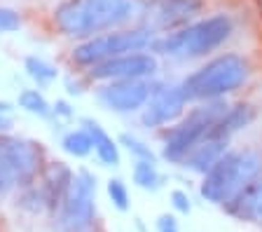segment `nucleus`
<instances>
[{
    "mask_svg": "<svg viewBox=\"0 0 262 232\" xmlns=\"http://www.w3.org/2000/svg\"><path fill=\"white\" fill-rule=\"evenodd\" d=\"M141 12L143 0H66L52 19L63 35L89 40L138 22Z\"/></svg>",
    "mask_w": 262,
    "mask_h": 232,
    "instance_id": "1",
    "label": "nucleus"
},
{
    "mask_svg": "<svg viewBox=\"0 0 262 232\" xmlns=\"http://www.w3.org/2000/svg\"><path fill=\"white\" fill-rule=\"evenodd\" d=\"M253 120H255V108H253V106H248V103L229 106L227 111H225V115L213 124V129L208 132V136L229 141L236 132H241V129L248 127Z\"/></svg>",
    "mask_w": 262,
    "mask_h": 232,
    "instance_id": "16",
    "label": "nucleus"
},
{
    "mask_svg": "<svg viewBox=\"0 0 262 232\" xmlns=\"http://www.w3.org/2000/svg\"><path fill=\"white\" fill-rule=\"evenodd\" d=\"M21 28V14L12 7L0 5V33H14Z\"/></svg>",
    "mask_w": 262,
    "mask_h": 232,
    "instance_id": "24",
    "label": "nucleus"
},
{
    "mask_svg": "<svg viewBox=\"0 0 262 232\" xmlns=\"http://www.w3.org/2000/svg\"><path fill=\"white\" fill-rule=\"evenodd\" d=\"M94 216H96V178L87 169H80L73 174L68 197L56 211V223L63 232H82L94 223Z\"/></svg>",
    "mask_w": 262,
    "mask_h": 232,
    "instance_id": "7",
    "label": "nucleus"
},
{
    "mask_svg": "<svg viewBox=\"0 0 262 232\" xmlns=\"http://www.w3.org/2000/svg\"><path fill=\"white\" fill-rule=\"evenodd\" d=\"M204 0H143L141 26L150 33H176L194 24L202 14Z\"/></svg>",
    "mask_w": 262,
    "mask_h": 232,
    "instance_id": "8",
    "label": "nucleus"
},
{
    "mask_svg": "<svg viewBox=\"0 0 262 232\" xmlns=\"http://www.w3.org/2000/svg\"><path fill=\"white\" fill-rule=\"evenodd\" d=\"M262 176V157L255 150H227L202 181V197L211 204H225L246 183Z\"/></svg>",
    "mask_w": 262,
    "mask_h": 232,
    "instance_id": "4",
    "label": "nucleus"
},
{
    "mask_svg": "<svg viewBox=\"0 0 262 232\" xmlns=\"http://www.w3.org/2000/svg\"><path fill=\"white\" fill-rule=\"evenodd\" d=\"M134 183L143 190H157L162 185V174L152 162H136L134 164Z\"/></svg>",
    "mask_w": 262,
    "mask_h": 232,
    "instance_id": "20",
    "label": "nucleus"
},
{
    "mask_svg": "<svg viewBox=\"0 0 262 232\" xmlns=\"http://www.w3.org/2000/svg\"><path fill=\"white\" fill-rule=\"evenodd\" d=\"M223 206L229 216H234L236 221H248V223L262 221V176L246 183L244 188L229 202H225Z\"/></svg>",
    "mask_w": 262,
    "mask_h": 232,
    "instance_id": "14",
    "label": "nucleus"
},
{
    "mask_svg": "<svg viewBox=\"0 0 262 232\" xmlns=\"http://www.w3.org/2000/svg\"><path fill=\"white\" fill-rule=\"evenodd\" d=\"M0 150L5 155L12 174H14L16 185H31L38 178V174L42 172V160H45L42 148L31 138L3 134L0 136Z\"/></svg>",
    "mask_w": 262,
    "mask_h": 232,
    "instance_id": "9",
    "label": "nucleus"
},
{
    "mask_svg": "<svg viewBox=\"0 0 262 232\" xmlns=\"http://www.w3.org/2000/svg\"><path fill=\"white\" fill-rule=\"evenodd\" d=\"M12 111V103H7V101H0V115H5L7 117V113Z\"/></svg>",
    "mask_w": 262,
    "mask_h": 232,
    "instance_id": "30",
    "label": "nucleus"
},
{
    "mask_svg": "<svg viewBox=\"0 0 262 232\" xmlns=\"http://www.w3.org/2000/svg\"><path fill=\"white\" fill-rule=\"evenodd\" d=\"M155 43V33L147 28H120V31H110V33L96 35V38L82 40L75 45L71 52V59L77 66L94 68L103 61H110L122 54H134V52H147Z\"/></svg>",
    "mask_w": 262,
    "mask_h": 232,
    "instance_id": "6",
    "label": "nucleus"
},
{
    "mask_svg": "<svg viewBox=\"0 0 262 232\" xmlns=\"http://www.w3.org/2000/svg\"><path fill=\"white\" fill-rule=\"evenodd\" d=\"M227 143L229 141H225V138L206 136L202 143H196L194 148L190 150V155H187L180 164L194 174H208L213 169V164L227 153Z\"/></svg>",
    "mask_w": 262,
    "mask_h": 232,
    "instance_id": "15",
    "label": "nucleus"
},
{
    "mask_svg": "<svg viewBox=\"0 0 262 232\" xmlns=\"http://www.w3.org/2000/svg\"><path fill=\"white\" fill-rule=\"evenodd\" d=\"M185 106H187V99H185V92H183L180 85H169V82L155 85L152 94H150L145 108H143L141 122L147 129L173 124L176 120L183 117Z\"/></svg>",
    "mask_w": 262,
    "mask_h": 232,
    "instance_id": "11",
    "label": "nucleus"
},
{
    "mask_svg": "<svg viewBox=\"0 0 262 232\" xmlns=\"http://www.w3.org/2000/svg\"><path fill=\"white\" fill-rule=\"evenodd\" d=\"M12 127V120L5 115H0V132H7V129Z\"/></svg>",
    "mask_w": 262,
    "mask_h": 232,
    "instance_id": "29",
    "label": "nucleus"
},
{
    "mask_svg": "<svg viewBox=\"0 0 262 232\" xmlns=\"http://www.w3.org/2000/svg\"><path fill=\"white\" fill-rule=\"evenodd\" d=\"M232 33H234L232 17L225 12H218V14H211V17L180 28L176 33L155 38L150 50L171 56V59H199V56H206L208 52L218 50L223 43H227Z\"/></svg>",
    "mask_w": 262,
    "mask_h": 232,
    "instance_id": "2",
    "label": "nucleus"
},
{
    "mask_svg": "<svg viewBox=\"0 0 262 232\" xmlns=\"http://www.w3.org/2000/svg\"><path fill=\"white\" fill-rule=\"evenodd\" d=\"M157 232H180L178 221H176L173 216H169V214L159 216V221H157Z\"/></svg>",
    "mask_w": 262,
    "mask_h": 232,
    "instance_id": "27",
    "label": "nucleus"
},
{
    "mask_svg": "<svg viewBox=\"0 0 262 232\" xmlns=\"http://www.w3.org/2000/svg\"><path fill=\"white\" fill-rule=\"evenodd\" d=\"M61 145H63V150L68 155H73V157H87L94 150L92 138H89V134L84 132V129H73V132H68L63 136V141H61Z\"/></svg>",
    "mask_w": 262,
    "mask_h": 232,
    "instance_id": "19",
    "label": "nucleus"
},
{
    "mask_svg": "<svg viewBox=\"0 0 262 232\" xmlns=\"http://www.w3.org/2000/svg\"><path fill=\"white\" fill-rule=\"evenodd\" d=\"M152 87L150 80H113L96 89V99L113 113H136L145 108Z\"/></svg>",
    "mask_w": 262,
    "mask_h": 232,
    "instance_id": "12",
    "label": "nucleus"
},
{
    "mask_svg": "<svg viewBox=\"0 0 262 232\" xmlns=\"http://www.w3.org/2000/svg\"><path fill=\"white\" fill-rule=\"evenodd\" d=\"M248 77V61L244 56L227 52L206 61L202 68L180 82L187 101H218L225 94H232Z\"/></svg>",
    "mask_w": 262,
    "mask_h": 232,
    "instance_id": "3",
    "label": "nucleus"
},
{
    "mask_svg": "<svg viewBox=\"0 0 262 232\" xmlns=\"http://www.w3.org/2000/svg\"><path fill=\"white\" fill-rule=\"evenodd\" d=\"M82 129L89 134V138H92L94 153H96V157L101 160V164L103 166H117L120 164V148H117V143L113 141V136H110L96 120L84 117V120H82Z\"/></svg>",
    "mask_w": 262,
    "mask_h": 232,
    "instance_id": "17",
    "label": "nucleus"
},
{
    "mask_svg": "<svg viewBox=\"0 0 262 232\" xmlns=\"http://www.w3.org/2000/svg\"><path fill=\"white\" fill-rule=\"evenodd\" d=\"M24 68H26L28 77H33L38 85H49L54 82L56 75H59V71H56L49 61L40 59V56H26V61H24Z\"/></svg>",
    "mask_w": 262,
    "mask_h": 232,
    "instance_id": "18",
    "label": "nucleus"
},
{
    "mask_svg": "<svg viewBox=\"0 0 262 232\" xmlns=\"http://www.w3.org/2000/svg\"><path fill=\"white\" fill-rule=\"evenodd\" d=\"M120 143L124 145V148L129 150L134 157H136V162H152V164H155V160H157V155L152 153V148H150V145H145L141 138H136L134 134H122Z\"/></svg>",
    "mask_w": 262,
    "mask_h": 232,
    "instance_id": "22",
    "label": "nucleus"
},
{
    "mask_svg": "<svg viewBox=\"0 0 262 232\" xmlns=\"http://www.w3.org/2000/svg\"><path fill=\"white\" fill-rule=\"evenodd\" d=\"M171 204H173V209L180 211V214H190L192 211L190 195H187L185 190H173V193H171Z\"/></svg>",
    "mask_w": 262,
    "mask_h": 232,
    "instance_id": "26",
    "label": "nucleus"
},
{
    "mask_svg": "<svg viewBox=\"0 0 262 232\" xmlns=\"http://www.w3.org/2000/svg\"><path fill=\"white\" fill-rule=\"evenodd\" d=\"M19 106L26 113H31V115H38V117L52 115V106L47 103V99L40 94L38 89H24L21 94H19Z\"/></svg>",
    "mask_w": 262,
    "mask_h": 232,
    "instance_id": "21",
    "label": "nucleus"
},
{
    "mask_svg": "<svg viewBox=\"0 0 262 232\" xmlns=\"http://www.w3.org/2000/svg\"><path fill=\"white\" fill-rule=\"evenodd\" d=\"M227 108L229 106L223 99L194 106L183 120L176 122L173 127H169L162 134V157L180 164L190 155V150L208 136L213 124L225 115Z\"/></svg>",
    "mask_w": 262,
    "mask_h": 232,
    "instance_id": "5",
    "label": "nucleus"
},
{
    "mask_svg": "<svg viewBox=\"0 0 262 232\" xmlns=\"http://www.w3.org/2000/svg\"><path fill=\"white\" fill-rule=\"evenodd\" d=\"M14 185H16L14 174H12L10 164H7V160H5V155H3V150H0V197L10 193Z\"/></svg>",
    "mask_w": 262,
    "mask_h": 232,
    "instance_id": "25",
    "label": "nucleus"
},
{
    "mask_svg": "<svg viewBox=\"0 0 262 232\" xmlns=\"http://www.w3.org/2000/svg\"><path fill=\"white\" fill-rule=\"evenodd\" d=\"M52 115H56V117H73V108H71V103L68 101H63V99H59L54 106H52Z\"/></svg>",
    "mask_w": 262,
    "mask_h": 232,
    "instance_id": "28",
    "label": "nucleus"
},
{
    "mask_svg": "<svg viewBox=\"0 0 262 232\" xmlns=\"http://www.w3.org/2000/svg\"><path fill=\"white\" fill-rule=\"evenodd\" d=\"M73 183V172L66 162H49L42 169V185H40V193L45 197V206L49 211H59L61 204L68 197V190H71Z\"/></svg>",
    "mask_w": 262,
    "mask_h": 232,
    "instance_id": "13",
    "label": "nucleus"
},
{
    "mask_svg": "<svg viewBox=\"0 0 262 232\" xmlns=\"http://www.w3.org/2000/svg\"><path fill=\"white\" fill-rule=\"evenodd\" d=\"M159 71V61L152 52H134L122 54L98 66L89 68V77L98 82H113V80H150Z\"/></svg>",
    "mask_w": 262,
    "mask_h": 232,
    "instance_id": "10",
    "label": "nucleus"
},
{
    "mask_svg": "<svg viewBox=\"0 0 262 232\" xmlns=\"http://www.w3.org/2000/svg\"><path fill=\"white\" fill-rule=\"evenodd\" d=\"M108 197L115 209H120V211L129 209V190H126L122 178H110L108 181Z\"/></svg>",
    "mask_w": 262,
    "mask_h": 232,
    "instance_id": "23",
    "label": "nucleus"
}]
</instances>
